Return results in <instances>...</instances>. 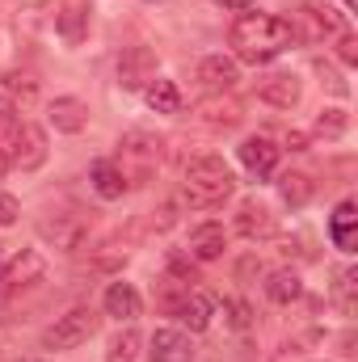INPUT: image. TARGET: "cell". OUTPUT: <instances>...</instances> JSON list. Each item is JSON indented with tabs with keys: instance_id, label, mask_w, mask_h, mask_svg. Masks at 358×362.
<instances>
[{
	"instance_id": "cell-1",
	"label": "cell",
	"mask_w": 358,
	"mask_h": 362,
	"mask_svg": "<svg viewBox=\"0 0 358 362\" xmlns=\"http://www.w3.org/2000/svg\"><path fill=\"white\" fill-rule=\"evenodd\" d=\"M228 42L236 47V59L245 64H270L295 42V25L278 13H241L228 30Z\"/></svg>"
},
{
	"instance_id": "cell-2",
	"label": "cell",
	"mask_w": 358,
	"mask_h": 362,
	"mask_svg": "<svg viewBox=\"0 0 358 362\" xmlns=\"http://www.w3.org/2000/svg\"><path fill=\"white\" fill-rule=\"evenodd\" d=\"M232 169L219 160V156H198L190 169H185V185H181V194H185V202L190 206H198V211H211V206H219L228 194H232Z\"/></svg>"
},
{
	"instance_id": "cell-3",
	"label": "cell",
	"mask_w": 358,
	"mask_h": 362,
	"mask_svg": "<svg viewBox=\"0 0 358 362\" xmlns=\"http://www.w3.org/2000/svg\"><path fill=\"white\" fill-rule=\"evenodd\" d=\"M97 333V312L93 308H72L68 316H59L47 333H42V350H76L81 341H89Z\"/></svg>"
},
{
	"instance_id": "cell-4",
	"label": "cell",
	"mask_w": 358,
	"mask_h": 362,
	"mask_svg": "<svg viewBox=\"0 0 358 362\" xmlns=\"http://www.w3.org/2000/svg\"><path fill=\"white\" fill-rule=\"evenodd\" d=\"M4 156H8V165H17V169H38L42 160H47V131L42 127H34V122H21L4 144Z\"/></svg>"
},
{
	"instance_id": "cell-5",
	"label": "cell",
	"mask_w": 358,
	"mask_h": 362,
	"mask_svg": "<svg viewBox=\"0 0 358 362\" xmlns=\"http://www.w3.org/2000/svg\"><path fill=\"white\" fill-rule=\"evenodd\" d=\"M122 148V156H118V173L127 185H144V181L152 177V165H156V156H161V144H152V139H144V135H131L127 144H118Z\"/></svg>"
},
{
	"instance_id": "cell-6",
	"label": "cell",
	"mask_w": 358,
	"mask_h": 362,
	"mask_svg": "<svg viewBox=\"0 0 358 362\" xmlns=\"http://www.w3.org/2000/svg\"><path fill=\"white\" fill-rule=\"evenodd\" d=\"M42 274H47V257H42L38 249H21V253L0 270V295H13V291H21V286H34Z\"/></svg>"
},
{
	"instance_id": "cell-7",
	"label": "cell",
	"mask_w": 358,
	"mask_h": 362,
	"mask_svg": "<svg viewBox=\"0 0 358 362\" xmlns=\"http://www.w3.org/2000/svg\"><path fill=\"white\" fill-rule=\"evenodd\" d=\"M236 156H241V165L253 173V177H270L274 169H278V156H282V148L266 139V135H249L241 148H236Z\"/></svg>"
},
{
	"instance_id": "cell-8",
	"label": "cell",
	"mask_w": 358,
	"mask_h": 362,
	"mask_svg": "<svg viewBox=\"0 0 358 362\" xmlns=\"http://www.w3.org/2000/svg\"><path fill=\"white\" fill-rule=\"evenodd\" d=\"M173 316H178L190 333H202L211 325V316H215V299L207 291H185L178 303H173Z\"/></svg>"
},
{
	"instance_id": "cell-9",
	"label": "cell",
	"mask_w": 358,
	"mask_h": 362,
	"mask_svg": "<svg viewBox=\"0 0 358 362\" xmlns=\"http://www.w3.org/2000/svg\"><path fill=\"white\" fill-rule=\"evenodd\" d=\"M148 354L152 362H194V346L181 329H156L148 341Z\"/></svg>"
},
{
	"instance_id": "cell-10",
	"label": "cell",
	"mask_w": 358,
	"mask_h": 362,
	"mask_svg": "<svg viewBox=\"0 0 358 362\" xmlns=\"http://www.w3.org/2000/svg\"><path fill=\"white\" fill-rule=\"evenodd\" d=\"M224 249H228L224 223H198V228L190 232V257H194V262H219Z\"/></svg>"
},
{
	"instance_id": "cell-11",
	"label": "cell",
	"mask_w": 358,
	"mask_h": 362,
	"mask_svg": "<svg viewBox=\"0 0 358 362\" xmlns=\"http://www.w3.org/2000/svg\"><path fill=\"white\" fill-rule=\"evenodd\" d=\"M198 81L215 93H228V89H236V81H241V64L228 59V55H207L198 64Z\"/></svg>"
},
{
	"instance_id": "cell-12",
	"label": "cell",
	"mask_w": 358,
	"mask_h": 362,
	"mask_svg": "<svg viewBox=\"0 0 358 362\" xmlns=\"http://www.w3.org/2000/svg\"><path fill=\"white\" fill-rule=\"evenodd\" d=\"M152 76H156L152 51L135 47V51H127V55L118 59V85H122V89H144V85H148Z\"/></svg>"
},
{
	"instance_id": "cell-13",
	"label": "cell",
	"mask_w": 358,
	"mask_h": 362,
	"mask_svg": "<svg viewBox=\"0 0 358 362\" xmlns=\"http://www.w3.org/2000/svg\"><path fill=\"white\" fill-rule=\"evenodd\" d=\"M85 122H89V105L81 97H55L51 101V127L55 131L76 135V131H85Z\"/></svg>"
},
{
	"instance_id": "cell-14",
	"label": "cell",
	"mask_w": 358,
	"mask_h": 362,
	"mask_svg": "<svg viewBox=\"0 0 358 362\" xmlns=\"http://www.w3.org/2000/svg\"><path fill=\"white\" fill-rule=\"evenodd\" d=\"M139 308H144V299H139V291H135L131 282H110V286H105V316L131 325V320L139 316Z\"/></svg>"
},
{
	"instance_id": "cell-15",
	"label": "cell",
	"mask_w": 358,
	"mask_h": 362,
	"mask_svg": "<svg viewBox=\"0 0 358 362\" xmlns=\"http://www.w3.org/2000/svg\"><path fill=\"white\" fill-rule=\"evenodd\" d=\"M42 236H47V240H55V249L72 253V249L85 240V219H76V215H55V219H42Z\"/></svg>"
},
{
	"instance_id": "cell-16",
	"label": "cell",
	"mask_w": 358,
	"mask_h": 362,
	"mask_svg": "<svg viewBox=\"0 0 358 362\" xmlns=\"http://www.w3.org/2000/svg\"><path fill=\"white\" fill-rule=\"evenodd\" d=\"M236 232L245 236V240H262V236H270L274 232V215H270V206H262V202H241V211H236Z\"/></svg>"
},
{
	"instance_id": "cell-17",
	"label": "cell",
	"mask_w": 358,
	"mask_h": 362,
	"mask_svg": "<svg viewBox=\"0 0 358 362\" xmlns=\"http://www.w3.org/2000/svg\"><path fill=\"white\" fill-rule=\"evenodd\" d=\"M354 223H358L354 202H350V198H346V202H337V211H333V219H329V236H333V245H337L342 253H354V245H358Z\"/></svg>"
},
{
	"instance_id": "cell-18",
	"label": "cell",
	"mask_w": 358,
	"mask_h": 362,
	"mask_svg": "<svg viewBox=\"0 0 358 362\" xmlns=\"http://www.w3.org/2000/svg\"><path fill=\"white\" fill-rule=\"evenodd\" d=\"M299 76H291V72H278V76H270L262 81V101L270 105H278V110H291L295 101H299Z\"/></svg>"
},
{
	"instance_id": "cell-19",
	"label": "cell",
	"mask_w": 358,
	"mask_h": 362,
	"mask_svg": "<svg viewBox=\"0 0 358 362\" xmlns=\"http://www.w3.org/2000/svg\"><path fill=\"white\" fill-rule=\"evenodd\" d=\"M144 101H148L156 114H181V89L173 81H165V76H152V81L144 85Z\"/></svg>"
},
{
	"instance_id": "cell-20",
	"label": "cell",
	"mask_w": 358,
	"mask_h": 362,
	"mask_svg": "<svg viewBox=\"0 0 358 362\" xmlns=\"http://www.w3.org/2000/svg\"><path fill=\"white\" fill-rule=\"evenodd\" d=\"M89 181H93V189H97V198H105V202H114V198L127 194V181H122L114 160H97L89 169Z\"/></svg>"
},
{
	"instance_id": "cell-21",
	"label": "cell",
	"mask_w": 358,
	"mask_h": 362,
	"mask_svg": "<svg viewBox=\"0 0 358 362\" xmlns=\"http://www.w3.org/2000/svg\"><path fill=\"white\" fill-rule=\"evenodd\" d=\"M299 13H304V21L312 25L316 38H325V34H342V13L329 8V4H321V0H308Z\"/></svg>"
},
{
	"instance_id": "cell-22",
	"label": "cell",
	"mask_w": 358,
	"mask_h": 362,
	"mask_svg": "<svg viewBox=\"0 0 358 362\" xmlns=\"http://www.w3.org/2000/svg\"><path fill=\"white\" fill-rule=\"evenodd\" d=\"M266 295L274 299V303H295V299L304 295V282H299L295 270H274L266 278Z\"/></svg>"
},
{
	"instance_id": "cell-23",
	"label": "cell",
	"mask_w": 358,
	"mask_h": 362,
	"mask_svg": "<svg viewBox=\"0 0 358 362\" xmlns=\"http://www.w3.org/2000/svg\"><path fill=\"white\" fill-rule=\"evenodd\" d=\"M354 286H358V270H354V266L337 270V282H333V303L342 308V316H354V312H358Z\"/></svg>"
},
{
	"instance_id": "cell-24",
	"label": "cell",
	"mask_w": 358,
	"mask_h": 362,
	"mask_svg": "<svg viewBox=\"0 0 358 362\" xmlns=\"http://www.w3.org/2000/svg\"><path fill=\"white\" fill-rule=\"evenodd\" d=\"M278 194H282L287 206H304V202L312 198V177H304V173H287V177L278 181Z\"/></svg>"
},
{
	"instance_id": "cell-25",
	"label": "cell",
	"mask_w": 358,
	"mask_h": 362,
	"mask_svg": "<svg viewBox=\"0 0 358 362\" xmlns=\"http://www.w3.org/2000/svg\"><path fill=\"white\" fill-rule=\"evenodd\" d=\"M85 21H89V13L85 8H76V4H68L64 13H59V34H64V42H81L85 38Z\"/></svg>"
},
{
	"instance_id": "cell-26",
	"label": "cell",
	"mask_w": 358,
	"mask_h": 362,
	"mask_svg": "<svg viewBox=\"0 0 358 362\" xmlns=\"http://www.w3.org/2000/svg\"><path fill=\"white\" fill-rule=\"evenodd\" d=\"M135 354H139V333H135V329H122V333L110 341L105 362H135Z\"/></svg>"
},
{
	"instance_id": "cell-27",
	"label": "cell",
	"mask_w": 358,
	"mask_h": 362,
	"mask_svg": "<svg viewBox=\"0 0 358 362\" xmlns=\"http://www.w3.org/2000/svg\"><path fill=\"white\" fill-rule=\"evenodd\" d=\"M342 131H346V110H321V118H316V135L337 139Z\"/></svg>"
},
{
	"instance_id": "cell-28",
	"label": "cell",
	"mask_w": 358,
	"mask_h": 362,
	"mask_svg": "<svg viewBox=\"0 0 358 362\" xmlns=\"http://www.w3.org/2000/svg\"><path fill=\"white\" fill-rule=\"evenodd\" d=\"M21 127V114H17V101L8 97V93H0V144L13 135Z\"/></svg>"
},
{
	"instance_id": "cell-29",
	"label": "cell",
	"mask_w": 358,
	"mask_h": 362,
	"mask_svg": "<svg viewBox=\"0 0 358 362\" xmlns=\"http://www.w3.org/2000/svg\"><path fill=\"white\" fill-rule=\"evenodd\" d=\"M202 118L207 122H215V127H236L241 122V110L228 101V105H202Z\"/></svg>"
},
{
	"instance_id": "cell-30",
	"label": "cell",
	"mask_w": 358,
	"mask_h": 362,
	"mask_svg": "<svg viewBox=\"0 0 358 362\" xmlns=\"http://www.w3.org/2000/svg\"><path fill=\"white\" fill-rule=\"evenodd\" d=\"M224 312H228V325H232V329H249V325H253L249 303H241V299H228V303H224Z\"/></svg>"
},
{
	"instance_id": "cell-31",
	"label": "cell",
	"mask_w": 358,
	"mask_h": 362,
	"mask_svg": "<svg viewBox=\"0 0 358 362\" xmlns=\"http://www.w3.org/2000/svg\"><path fill=\"white\" fill-rule=\"evenodd\" d=\"M17 215H21L17 198H13V194H0V228H13V223H17Z\"/></svg>"
},
{
	"instance_id": "cell-32",
	"label": "cell",
	"mask_w": 358,
	"mask_h": 362,
	"mask_svg": "<svg viewBox=\"0 0 358 362\" xmlns=\"http://www.w3.org/2000/svg\"><path fill=\"white\" fill-rule=\"evenodd\" d=\"M337 59L342 64H358V38L354 34H342L337 38Z\"/></svg>"
},
{
	"instance_id": "cell-33",
	"label": "cell",
	"mask_w": 358,
	"mask_h": 362,
	"mask_svg": "<svg viewBox=\"0 0 358 362\" xmlns=\"http://www.w3.org/2000/svg\"><path fill=\"white\" fill-rule=\"evenodd\" d=\"M4 85H8V89H25V93H34V76H21V72H8V76H4Z\"/></svg>"
},
{
	"instance_id": "cell-34",
	"label": "cell",
	"mask_w": 358,
	"mask_h": 362,
	"mask_svg": "<svg viewBox=\"0 0 358 362\" xmlns=\"http://www.w3.org/2000/svg\"><path fill=\"white\" fill-rule=\"evenodd\" d=\"M287 148H291V152H304V148H308V135H304V131H291V135H287Z\"/></svg>"
},
{
	"instance_id": "cell-35",
	"label": "cell",
	"mask_w": 358,
	"mask_h": 362,
	"mask_svg": "<svg viewBox=\"0 0 358 362\" xmlns=\"http://www.w3.org/2000/svg\"><path fill=\"white\" fill-rule=\"evenodd\" d=\"M219 4H224V8H232V13H245L253 0H219Z\"/></svg>"
},
{
	"instance_id": "cell-36",
	"label": "cell",
	"mask_w": 358,
	"mask_h": 362,
	"mask_svg": "<svg viewBox=\"0 0 358 362\" xmlns=\"http://www.w3.org/2000/svg\"><path fill=\"white\" fill-rule=\"evenodd\" d=\"M4 169H8V156H4V148H0V177H4Z\"/></svg>"
},
{
	"instance_id": "cell-37",
	"label": "cell",
	"mask_w": 358,
	"mask_h": 362,
	"mask_svg": "<svg viewBox=\"0 0 358 362\" xmlns=\"http://www.w3.org/2000/svg\"><path fill=\"white\" fill-rule=\"evenodd\" d=\"M17 362H38V358H17Z\"/></svg>"
},
{
	"instance_id": "cell-38",
	"label": "cell",
	"mask_w": 358,
	"mask_h": 362,
	"mask_svg": "<svg viewBox=\"0 0 358 362\" xmlns=\"http://www.w3.org/2000/svg\"><path fill=\"white\" fill-rule=\"evenodd\" d=\"M0 270H4V262H0Z\"/></svg>"
}]
</instances>
